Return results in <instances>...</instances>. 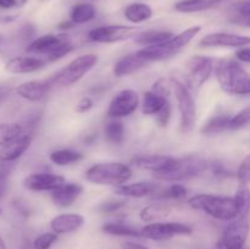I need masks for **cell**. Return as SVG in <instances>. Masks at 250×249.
<instances>
[{
    "instance_id": "1",
    "label": "cell",
    "mask_w": 250,
    "mask_h": 249,
    "mask_svg": "<svg viewBox=\"0 0 250 249\" xmlns=\"http://www.w3.org/2000/svg\"><path fill=\"white\" fill-rule=\"evenodd\" d=\"M215 73L220 87L227 94H250V75L237 61L221 59L215 65Z\"/></svg>"
},
{
    "instance_id": "2",
    "label": "cell",
    "mask_w": 250,
    "mask_h": 249,
    "mask_svg": "<svg viewBox=\"0 0 250 249\" xmlns=\"http://www.w3.org/2000/svg\"><path fill=\"white\" fill-rule=\"evenodd\" d=\"M188 204L192 209L202 211L221 221H232L238 217L236 200L231 197L212 194H197L189 198Z\"/></svg>"
},
{
    "instance_id": "3",
    "label": "cell",
    "mask_w": 250,
    "mask_h": 249,
    "mask_svg": "<svg viewBox=\"0 0 250 249\" xmlns=\"http://www.w3.org/2000/svg\"><path fill=\"white\" fill-rule=\"evenodd\" d=\"M209 165L207 159L203 156L198 154H189L183 158H175V161L167 170L154 173V177L165 182H180L200 176L208 170Z\"/></svg>"
},
{
    "instance_id": "4",
    "label": "cell",
    "mask_w": 250,
    "mask_h": 249,
    "mask_svg": "<svg viewBox=\"0 0 250 249\" xmlns=\"http://www.w3.org/2000/svg\"><path fill=\"white\" fill-rule=\"evenodd\" d=\"M132 177V170L122 163H100L85 171V180L92 185L120 187Z\"/></svg>"
},
{
    "instance_id": "5",
    "label": "cell",
    "mask_w": 250,
    "mask_h": 249,
    "mask_svg": "<svg viewBox=\"0 0 250 249\" xmlns=\"http://www.w3.org/2000/svg\"><path fill=\"white\" fill-rule=\"evenodd\" d=\"M98 62V56L94 54H85V55L77 56L71 62H68L65 67L61 68L58 73L50 78L53 84L68 87L78 81L82 80Z\"/></svg>"
},
{
    "instance_id": "6",
    "label": "cell",
    "mask_w": 250,
    "mask_h": 249,
    "mask_svg": "<svg viewBox=\"0 0 250 249\" xmlns=\"http://www.w3.org/2000/svg\"><path fill=\"white\" fill-rule=\"evenodd\" d=\"M173 92H175L176 100H177V107L180 111V124L181 129L185 133H189L193 131L195 126V119H197V109H195V102L190 93L188 85L178 80H171Z\"/></svg>"
},
{
    "instance_id": "7",
    "label": "cell",
    "mask_w": 250,
    "mask_h": 249,
    "mask_svg": "<svg viewBox=\"0 0 250 249\" xmlns=\"http://www.w3.org/2000/svg\"><path fill=\"white\" fill-rule=\"evenodd\" d=\"M186 70H187L186 82H187L188 88L199 89L209 80L212 71L215 70L214 60L208 56H192L186 62Z\"/></svg>"
},
{
    "instance_id": "8",
    "label": "cell",
    "mask_w": 250,
    "mask_h": 249,
    "mask_svg": "<svg viewBox=\"0 0 250 249\" xmlns=\"http://www.w3.org/2000/svg\"><path fill=\"white\" fill-rule=\"evenodd\" d=\"M248 233V216L237 217L226 227L221 238L217 242L216 249H244Z\"/></svg>"
},
{
    "instance_id": "9",
    "label": "cell",
    "mask_w": 250,
    "mask_h": 249,
    "mask_svg": "<svg viewBox=\"0 0 250 249\" xmlns=\"http://www.w3.org/2000/svg\"><path fill=\"white\" fill-rule=\"evenodd\" d=\"M192 228L181 222H151L141 229L142 237L151 241H167L176 236H188Z\"/></svg>"
},
{
    "instance_id": "10",
    "label": "cell",
    "mask_w": 250,
    "mask_h": 249,
    "mask_svg": "<svg viewBox=\"0 0 250 249\" xmlns=\"http://www.w3.org/2000/svg\"><path fill=\"white\" fill-rule=\"evenodd\" d=\"M138 29L136 27L124 26V24H111V26H102L93 28L88 33L89 41L94 43H117V42L127 41L136 37Z\"/></svg>"
},
{
    "instance_id": "11",
    "label": "cell",
    "mask_w": 250,
    "mask_h": 249,
    "mask_svg": "<svg viewBox=\"0 0 250 249\" xmlns=\"http://www.w3.org/2000/svg\"><path fill=\"white\" fill-rule=\"evenodd\" d=\"M139 106V97L136 90L124 89L110 102L107 115L112 119H121L133 114Z\"/></svg>"
},
{
    "instance_id": "12",
    "label": "cell",
    "mask_w": 250,
    "mask_h": 249,
    "mask_svg": "<svg viewBox=\"0 0 250 249\" xmlns=\"http://www.w3.org/2000/svg\"><path fill=\"white\" fill-rule=\"evenodd\" d=\"M250 44V37L216 32L203 37L199 42L202 48H242Z\"/></svg>"
},
{
    "instance_id": "13",
    "label": "cell",
    "mask_w": 250,
    "mask_h": 249,
    "mask_svg": "<svg viewBox=\"0 0 250 249\" xmlns=\"http://www.w3.org/2000/svg\"><path fill=\"white\" fill-rule=\"evenodd\" d=\"M65 183L62 176L49 172H36L31 173L23 180V187L33 192H45V190L56 189Z\"/></svg>"
},
{
    "instance_id": "14",
    "label": "cell",
    "mask_w": 250,
    "mask_h": 249,
    "mask_svg": "<svg viewBox=\"0 0 250 249\" xmlns=\"http://www.w3.org/2000/svg\"><path fill=\"white\" fill-rule=\"evenodd\" d=\"M70 41L71 38L67 34H58V36H55V34H45V36H42L39 38L34 39L31 44H28V46L26 48V51L28 54L45 55L46 58L58 46H60L61 44Z\"/></svg>"
},
{
    "instance_id": "15",
    "label": "cell",
    "mask_w": 250,
    "mask_h": 249,
    "mask_svg": "<svg viewBox=\"0 0 250 249\" xmlns=\"http://www.w3.org/2000/svg\"><path fill=\"white\" fill-rule=\"evenodd\" d=\"M48 61L42 58L34 56H16L11 58L5 63V70L14 75H24V73H33L42 70Z\"/></svg>"
},
{
    "instance_id": "16",
    "label": "cell",
    "mask_w": 250,
    "mask_h": 249,
    "mask_svg": "<svg viewBox=\"0 0 250 249\" xmlns=\"http://www.w3.org/2000/svg\"><path fill=\"white\" fill-rule=\"evenodd\" d=\"M51 84L53 83L50 82V80L28 81V82L21 83L20 85H17L16 93L22 99H26L28 102H41L42 99H44L48 95Z\"/></svg>"
},
{
    "instance_id": "17",
    "label": "cell",
    "mask_w": 250,
    "mask_h": 249,
    "mask_svg": "<svg viewBox=\"0 0 250 249\" xmlns=\"http://www.w3.org/2000/svg\"><path fill=\"white\" fill-rule=\"evenodd\" d=\"M175 161V158L168 155H156V154H150V155H139L136 156L131 160L137 167L142 168V170L151 171L154 173L163 172V171L167 170L172 163Z\"/></svg>"
},
{
    "instance_id": "18",
    "label": "cell",
    "mask_w": 250,
    "mask_h": 249,
    "mask_svg": "<svg viewBox=\"0 0 250 249\" xmlns=\"http://www.w3.org/2000/svg\"><path fill=\"white\" fill-rule=\"evenodd\" d=\"M82 192L83 187L80 183L65 182L56 189L51 190V199H53L54 204H56L58 207L67 208L71 207L78 199Z\"/></svg>"
},
{
    "instance_id": "19",
    "label": "cell",
    "mask_w": 250,
    "mask_h": 249,
    "mask_svg": "<svg viewBox=\"0 0 250 249\" xmlns=\"http://www.w3.org/2000/svg\"><path fill=\"white\" fill-rule=\"evenodd\" d=\"M32 143V136L29 133H23L20 138L15 139L11 143L0 148V161L1 163H11L21 158Z\"/></svg>"
},
{
    "instance_id": "20",
    "label": "cell",
    "mask_w": 250,
    "mask_h": 249,
    "mask_svg": "<svg viewBox=\"0 0 250 249\" xmlns=\"http://www.w3.org/2000/svg\"><path fill=\"white\" fill-rule=\"evenodd\" d=\"M148 61L142 58L138 53L128 54V55L122 56L121 59L116 61L114 65V75L116 77H125V76L133 75L138 72L143 67L148 65Z\"/></svg>"
},
{
    "instance_id": "21",
    "label": "cell",
    "mask_w": 250,
    "mask_h": 249,
    "mask_svg": "<svg viewBox=\"0 0 250 249\" xmlns=\"http://www.w3.org/2000/svg\"><path fill=\"white\" fill-rule=\"evenodd\" d=\"M84 225V217L81 214H61L50 221V227L56 234L72 233Z\"/></svg>"
},
{
    "instance_id": "22",
    "label": "cell",
    "mask_w": 250,
    "mask_h": 249,
    "mask_svg": "<svg viewBox=\"0 0 250 249\" xmlns=\"http://www.w3.org/2000/svg\"><path fill=\"white\" fill-rule=\"evenodd\" d=\"M158 186L151 182H136L131 185H124L120 187H115L114 192L117 195L129 198H143L154 194L158 190Z\"/></svg>"
},
{
    "instance_id": "23",
    "label": "cell",
    "mask_w": 250,
    "mask_h": 249,
    "mask_svg": "<svg viewBox=\"0 0 250 249\" xmlns=\"http://www.w3.org/2000/svg\"><path fill=\"white\" fill-rule=\"evenodd\" d=\"M226 0H181L176 2L175 10L183 14H192V12L207 11L219 6Z\"/></svg>"
},
{
    "instance_id": "24",
    "label": "cell",
    "mask_w": 250,
    "mask_h": 249,
    "mask_svg": "<svg viewBox=\"0 0 250 249\" xmlns=\"http://www.w3.org/2000/svg\"><path fill=\"white\" fill-rule=\"evenodd\" d=\"M173 36L175 34L168 31H146L137 34L134 37V42L138 45L146 48V46L160 45V44L167 43Z\"/></svg>"
},
{
    "instance_id": "25",
    "label": "cell",
    "mask_w": 250,
    "mask_h": 249,
    "mask_svg": "<svg viewBox=\"0 0 250 249\" xmlns=\"http://www.w3.org/2000/svg\"><path fill=\"white\" fill-rule=\"evenodd\" d=\"M124 14L125 17L132 23H142V22L148 21L153 16V10L148 4L133 2L125 9Z\"/></svg>"
},
{
    "instance_id": "26",
    "label": "cell",
    "mask_w": 250,
    "mask_h": 249,
    "mask_svg": "<svg viewBox=\"0 0 250 249\" xmlns=\"http://www.w3.org/2000/svg\"><path fill=\"white\" fill-rule=\"evenodd\" d=\"M167 102V97L159 94L154 90H149V92L144 93L142 111L144 115H158V112L163 109V106Z\"/></svg>"
},
{
    "instance_id": "27",
    "label": "cell",
    "mask_w": 250,
    "mask_h": 249,
    "mask_svg": "<svg viewBox=\"0 0 250 249\" xmlns=\"http://www.w3.org/2000/svg\"><path fill=\"white\" fill-rule=\"evenodd\" d=\"M171 212V208L165 205V203H155L143 208L139 214L141 219L144 222H159L167 217Z\"/></svg>"
},
{
    "instance_id": "28",
    "label": "cell",
    "mask_w": 250,
    "mask_h": 249,
    "mask_svg": "<svg viewBox=\"0 0 250 249\" xmlns=\"http://www.w3.org/2000/svg\"><path fill=\"white\" fill-rule=\"evenodd\" d=\"M231 117L226 114H217L215 116L210 117L204 126L202 127L200 132L207 136H212V134H219L222 133L225 129L229 128V121Z\"/></svg>"
},
{
    "instance_id": "29",
    "label": "cell",
    "mask_w": 250,
    "mask_h": 249,
    "mask_svg": "<svg viewBox=\"0 0 250 249\" xmlns=\"http://www.w3.org/2000/svg\"><path fill=\"white\" fill-rule=\"evenodd\" d=\"M95 14H97V10L94 5L89 2H81V4L75 5L71 10L70 20L75 24H83L92 21L95 17Z\"/></svg>"
},
{
    "instance_id": "30",
    "label": "cell",
    "mask_w": 250,
    "mask_h": 249,
    "mask_svg": "<svg viewBox=\"0 0 250 249\" xmlns=\"http://www.w3.org/2000/svg\"><path fill=\"white\" fill-rule=\"evenodd\" d=\"M83 154L80 151L71 150V149H59V150L51 151L49 159L58 166H67L80 163L83 160Z\"/></svg>"
},
{
    "instance_id": "31",
    "label": "cell",
    "mask_w": 250,
    "mask_h": 249,
    "mask_svg": "<svg viewBox=\"0 0 250 249\" xmlns=\"http://www.w3.org/2000/svg\"><path fill=\"white\" fill-rule=\"evenodd\" d=\"M105 138L112 145H121L125 141V126L119 120H114L105 124Z\"/></svg>"
},
{
    "instance_id": "32",
    "label": "cell",
    "mask_w": 250,
    "mask_h": 249,
    "mask_svg": "<svg viewBox=\"0 0 250 249\" xmlns=\"http://www.w3.org/2000/svg\"><path fill=\"white\" fill-rule=\"evenodd\" d=\"M103 231L111 236L120 237H142L141 231L122 222H109L103 226Z\"/></svg>"
},
{
    "instance_id": "33",
    "label": "cell",
    "mask_w": 250,
    "mask_h": 249,
    "mask_svg": "<svg viewBox=\"0 0 250 249\" xmlns=\"http://www.w3.org/2000/svg\"><path fill=\"white\" fill-rule=\"evenodd\" d=\"M24 133L23 127L19 124H0V148L20 138Z\"/></svg>"
},
{
    "instance_id": "34",
    "label": "cell",
    "mask_w": 250,
    "mask_h": 249,
    "mask_svg": "<svg viewBox=\"0 0 250 249\" xmlns=\"http://www.w3.org/2000/svg\"><path fill=\"white\" fill-rule=\"evenodd\" d=\"M237 208H238V217L248 216L250 211V189L248 186H239L234 195Z\"/></svg>"
},
{
    "instance_id": "35",
    "label": "cell",
    "mask_w": 250,
    "mask_h": 249,
    "mask_svg": "<svg viewBox=\"0 0 250 249\" xmlns=\"http://www.w3.org/2000/svg\"><path fill=\"white\" fill-rule=\"evenodd\" d=\"M186 195H187V188L180 183H173L164 189L158 195V198L161 200H182Z\"/></svg>"
},
{
    "instance_id": "36",
    "label": "cell",
    "mask_w": 250,
    "mask_h": 249,
    "mask_svg": "<svg viewBox=\"0 0 250 249\" xmlns=\"http://www.w3.org/2000/svg\"><path fill=\"white\" fill-rule=\"evenodd\" d=\"M250 124V105L231 117L229 129H238Z\"/></svg>"
},
{
    "instance_id": "37",
    "label": "cell",
    "mask_w": 250,
    "mask_h": 249,
    "mask_svg": "<svg viewBox=\"0 0 250 249\" xmlns=\"http://www.w3.org/2000/svg\"><path fill=\"white\" fill-rule=\"evenodd\" d=\"M237 180H238L239 186L250 185V154L239 164L238 170H237Z\"/></svg>"
},
{
    "instance_id": "38",
    "label": "cell",
    "mask_w": 250,
    "mask_h": 249,
    "mask_svg": "<svg viewBox=\"0 0 250 249\" xmlns=\"http://www.w3.org/2000/svg\"><path fill=\"white\" fill-rule=\"evenodd\" d=\"M56 241H58V234L55 232H46L34 239L33 249H50Z\"/></svg>"
},
{
    "instance_id": "39",
    "label": "cell",
    "mask_w": 250,
    "mask_h": 249,
    "mask_svg": "<svg viewBox=\"0 0 250 249\" xmlns=\"http://www.w3.org/2000/svg\"><path fill=\"white\" fill-rule=\"evenodd\" d=\"M73 49H75V45L72 44V42L71 41L66 42V43L61 44L60 46H58V48H56L53 53L49 54V55L45 58V60L48 61V62H53V61L60 60V59H62L63 56H66L67 54H70Z\"/></svg>"
},
{
    "instance_id": "40",
    "label": "cell",
    "mask_w": 250,
    "mask_h": 249,
    "mask_svg": "<svg viewBox=\"0 0 250 249\" xmlns=\"http://www.w3.org/2000/svg\"><path fill=\"white\" fill-rule=\"evenodd\" d=\"M171 119V104L170 102L166 103L165 105L163 106V109L158 112L156 115V122L160 127H166L170 122Z\"/></svg>"
},
{
    "instance_id": "41",
    "label": "cell",
    "mask_w": 250,
    "mask_h": 249,
    "mask_svg": "<svg viewBox=\"0 0 250 249\" xmlns=\"http://www.w3.org/2000/svg\"><path fill=\"white\" fill-rule=\"evenodd\" d=\"M125 205H126L125 202H106L100 205L99 210L102 212H104V214H111V212H116L117 210L124 208Z\"/></svg>"
},
{
    "instance_id": "42",
    "label": "cell",
    "mask_w": 250,
    "mask_h": 249,
    "mask_svg": "<svg viewBox=\"0 0 250 249\" xmlns=\"http://www.w3.org/2000/svg\"><path fill=\"white\" fill-rule=\"evenodd\" d=\"M93 106H94V102L92 100V98L84 97L78 102L77 106H76V111L80 112V114H85L89 110H92Z\"/></svg>"
},
{
    "instance_id": "43",
    "label": "cell",
    "mask_w": 250,
    "mask_h": 249,
    "mask_svg": "<svg viewBox=\"0 0 250 249\" xmlns=\"http://www.w3.org/2000/svg\"><path fill=\"white\" fill-rule=\"evenodd\" d=\"M229 21L234 24H238V26L249 27L250 28V15H242L234 12V14L229 17Z\"/></svg>"
},
{
    "instance_id": "44",
    "label": "cell",
    "mask_w": 250,
    "mask_h": 249,
    "mask_svg": "<svg viewBox=\"0 0 250 249\" xmlns=\"http://www.w3.org/2000/svg\"><path fill=\"white\" fill-rule=\"evenodd\" d=\"M27 0H0V7L1 9H14V7L24 6Z\"/></svg>"
},
{
    "instance_id": "45",
    "label": "cell",
    "mask_w": 250,
    "mask_h": 249,
    "mask_svg": "<svg viewBox=\"0 0 250 249\" xmlns=\"http://www.w3.org/2000/svg\"><path fill=\"white\" fill-rule=\"evenodd\" d=\"M211 170H212V172H214V175L215 176H217V177H227V176H231L229 175V171L226 170V168H225V166L222 165V164H220V163H212L211 164Z\"/></svg>"
},
{
    "instance_id": "46",
    "label": "cell",
    "mask_w": 250,
    "mask_h": 249,
    "mask_svg": "<svg viewBox=\"0 0 250 249\" xmlns=\"http://www.w3.org/2000/svg\"><path fill=\"white\" fill-rule=\"evenodd\" d=\"M14 205H15V208H16L17 211L20 212V214H22V215H29V214H31V209H29L28 203L24 202V200L16 199L14 202Z\"/></svg>"
},
{
    "instance_id": "47",
    "label": "cell",
    "mask_w": 250,
    "mask_h": 249,
    "mask_svg": "<svg viewBox=\"0 0 250 249\" xmlns=\"http://www.w3.org/2000/svg\"><path fill=\"white\" fill-rule=\"evenodd\" d=\"M236 58L243 62L250 63V48H242L236 53Z\"/></svg>"
},
{
    "instance_id": "48",
    "label": "cell",
    "mask_w": 250,
    "mask_h": 249,
    "mask_svg": "<svg viewBox=\"0 0 250 249\" xmlns=\"http://www.w3.org/2000/svg\"><path fill=\"white\" fill-rule=\"evenodd\" d=\"M122 249H149V248H146V247L143 246V244L136 243V242H126V243H124V246H122Z\"/></svg>"
},
{
    "instance_id": "49",
    "label": "cell",
    "mask_w": 250,
    "mask_h": 249,
    "mask_svg": "<svg viewBox=\"0 0 250 249\" xmlns=\"http://www.w3.org/2000/svg\"><path fill=\"white\" fill-rule=\"evenodd\" d=\"M11 92L12 89L10 87H7V85H0V103L6 99L11 94Z\"/></svg>"
},
{
    "instance_id": "50",
    "label": "cell",
    "mask_w": 250,
    "mask_h": 249,
    "mask_svg": "<svg viewBox=\"0 0 250 249\" xmlns=\"http://www.w3.org/2000/svg\"><path fill=\"white\" fill-rule=\"evenodd\" d=\"M9 171H10V167L6 165V163H1V161H0V178L6 177Z\"/></svg>"
},
{
    "instance_id": "51",
    "label": "cell",
    "mask_w": 250,
    "mask_h": 249,
    "mask_svg": "<svg viewBox=\"0 0 250 249\" xmlns=\"http://www.w3.org/2000/svg\"><path fill=\"white\" fill-rule=\"evenodd\" d=\"M6 188H7L6 177L0 178V197H2V195L5 194V192H6Z\"/></svg>"
},
{
    "instance_id": "52",
    "label": "cell",
    "mask_w": 250,
    "mask_h": 249,
    "mask_svg": "<svg viewBox=\"0 0 250 249\" xmlns=\"http://www.w3.org/2000/svg\"><path fill=\"white\" fill-rule=\"evenodd\" d=\"M73 26H75V23H73V22L70 20V21L61 22V23L58 26V28H60V29H70V28H72Z\"/></svg>"
},
{
    "instance_id": "53",
    "label": "cell",
    "mask_w": 250,
    "mask_h": 249,
    "mask_svg": "<svg viewBox=\"0 0 250 249\" xmlns=\"http://www.w3.org/2000/svg\"><path fill=\"white\" fill-rule=\"evenodd\" d=\"M0 249H6V244H5L4 239L0 237Z\"/></svg>"
},
{
    "instance_id": "54",
    "label": "cell",
    "mask_w": 250,
    "mask_h": 249,
    "mask_svg": "<svg viewBox=\"0 0 250 249\" xmlns=\"http://www.w3.org/2000/svg\"><path fill=\"white\" fill-rule=\"evenodd\" d=\"M246 11L250 14V0H248V1L246 2Z\"/></svg>"
},
{
    "instance_id": "55",
    "label": "cell",
    "mask_w": 250,
    "mask_h": 249,
    "mask_svg": "<svg viewBox=\"0 0 250 249\" xmlns=\"http://www.w3.org/2000/svg\"><path fill=\"white\" fill-rule=\"evenodd\" d=\"M1 42H2V36H0V44H1Z\"/></svg>"
},
{
    "instance_id": "56",
    "label": "cell",
    "mask_w": 250,
    "mask_h": 249,
    "mask_svg": "<svg viewBox=\"0 0 250 249\" xmlns=\"http://www.w3.org/2000/svg\"><path fill=\"white\" fill-rule=\"evenodd\" d=\"M0 212H1V208H0Z\"/></svg>"
}]
</instances>
